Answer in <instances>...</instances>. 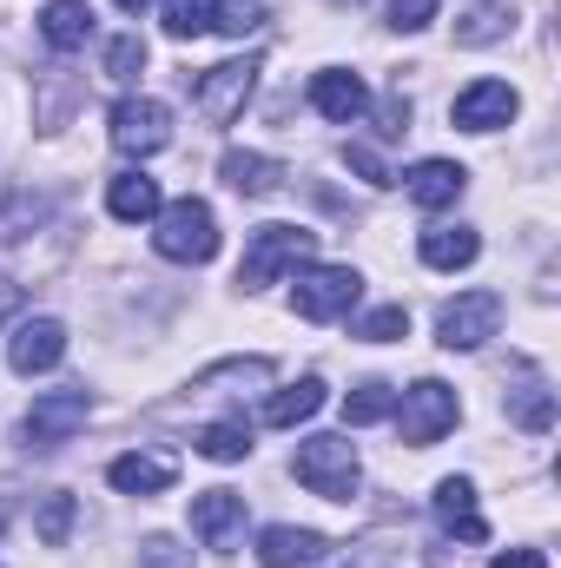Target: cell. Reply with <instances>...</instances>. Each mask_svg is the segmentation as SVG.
I'll return each mask as SVG.
<instances>
[{
	"instance_id": "cell-1",
	"label": "cell",
	"mask_w": 561,
	"mask_h": 568,
	"mask_svg": "<svg viewBox=\"0 0 561 568\" xmlns=\"http://www.w3.org/2000/svg\"><path fill=\"white\" fill-rule=\"evenodd\" d=\"M290 476L324 496V503H350L357 483H364V463H357V443L350 436H304L297 456H290Z\"/></svg>"
},
{
	"instance_id": "cell-2",
	"label": "cell",
	"mask_w": 561,
	"mask_h": 568,
	"mask_svg": "<svg viewBox=\"0 0 561 568\" xmlns=\"http://www.w3.org/2000/svg\"><path fill=\"white\" fill-rule=\"evenodd\" d=\"M152 225H159L152 232L159 258H172V265H212L218 258V219L205 199H172V205H159Z\"/></svg>"
},
{
	"instance_id": "cell-3",
	"label": "cell",
	"mask_w": 561,
	"mask_h": 568,
	"mask_svg": "<svg viewBox=\"0 0 561 568\" xmlns=\"http://www.w3.org/2000/svg\"><path fill=\"white\" fill-rule=\"evenodd\" d=\"M310 258H317V232H304V225H258L252 245H245L238 284H245V291H265V284H278L284 272L310 265Z\"/></svg>"
},
{
	"instance_id": "cell-4",
	"label": "cell",
	"mask_w": 561,
	"mask_h": 568,
	"mask_svg": "<svg viewBox=\"0 0 561 568\" xmlns=\"http://www.w3.org/2000/svg\"><path fill=\"white\" fill-rule=\"evenodd\" d=\"M364 297V278L350 265H297V284H290V311L310 317V324H330V317H350Z\"/></svg>"
},
{
	"instance_id": "cell-5",
	"label": "cell",
	"mask_w": 561,
	"mask_h": 568,
	"mask_svg": "<svg viewBox=\"0 0 561 568\" xmlns=\"http://www.w3.org/2000/svg\"><path fill=\"white\" fill-rule=\"evenodd\" d=\"M456 417H462V404H456V390H449L442 377H422V384H410V390L397 397V429H404L410 449L442 443V436L456 429Z\"/></svg>"
},
{
	"instance_id": "cell-6",
	"label": "cell",
	"mask_w": 561,
	"mask_h": 568,
	"mask_svg": "<svg viewBox=\"0 0 561 568\" xmlns=\"http://www.w3.org/2000/svg\"><path fill=\"white\" fill-rule=\"evenodd\" d=\"M93 417V397L86 390H40L33 397V410L20 417V443L27 449H60L67 436H80Z\"/></svg>"
},
{
	"instance_id": "cell-7",
	"label": "cell",
	"mask_w": 561,
	"mask_h": 568,
	"mask_svg": "<svg viewBox=\"0 0 561 568\" xmlns=\"http://www.w3.org/2000/svg\"><path fill=\"white\" fill-rule=\"evenodd\" d=\"M106 126H113V145H120L126 159H152V152L172 145V113H165V100H145V93H126V100L106 113Z\"/></svg>"
},
{
	"instance_id": "cell-8",
	"label": "cell",
	"mask_w": 561,
	"mask_h": 568,
	"mask_svg": "<svg viewBox=\"0 0 561 568\" xmlns=\"http://www.w3.org/2000/svg\"><path fill=\"white\" fill-rule=\"evenodd\" d=\"M496 324H502V291H462L456 304H442L436 344L442 351H476V344L496 337Z\"/></svg>"
},
{
	"instance_id": "cell-9",
	"label": "cell",
	"mask_w": 561,
	"mask_h": 568,
	"mask_svg": "<svg viewBox=\"0 0 561 568\" xmlns=\"http://www.w3.org/2000/svg\"><path fill=\"white\" fill-rule=\"evenodd\" d=\"M252 87H258V53H245V60H225V67H212V73H198V113L212 120V126H232L238 113H245V100H252Z\"/></svg>"
},
{
	"instance_id": "cell-10",
	"label": "cell",
	"mask_w": 561,
	"mask_h": 568,
	"mask_svg": "<svg viewBox=\"0 0 561 568\" xmlns=\"http://www.w3.org/2000/svg\"><path fill=\"white\" fill-rule=\"evenodd\" d=\"M516 113H522V93H516L509 80H476V87H462L456 106H449V120H456L462 133H496V126H509Z\"/></svg>"
},
{
	"instance_id": "cell-11",
	"label": "cell",
	"mask_w": 561,
	"mask_h": 568,
	"mask_svg": "<svg viewBox=\"0 0 561 568\" xmlns=\"http://www.w3.org/2000/svg\"><path fill=\"white\" fill-rule=\"evenodd\" d=\"M60 357H67V324H60V317H27V324L7 337V364H13L20 377L53 371Z\"/></svg>"
},
{
	"instance_id": "cell-12",
	"label": "cell",
	"mask_w": 561,
	"mask_h": 568,
	"mask_svg": "<svg viewBox=\"0 0 561 568\" xmlns=\"http://www.w3.org/2000/svg\"><path fill=\"white\" fill-rule=\"evenodd\" d=\"M192 536H198L205 549H232V542L245 536V496H238V489H205V496H192Z\"/></svg>"
},
{
	"instance_id": "cell-13",
	"label": "cell",
	"mask_w": 561,
	"mask_h": 568,
	"mask_svg": "<svg viewBox=\"0 0 561 568\" xmlns=\"http://www.w3.org/2000/svg\"><path fill=\"white\" fill-rule=\"evenodd\" d=\"M310 106H317L324 120L350 126V120H364V113H370V87H364L350 67H324V73L310 80Z\"/></svg>"
},
{
	"instance_id": "cell-14",
	"label": "cell",
	"mask_w": 561,
	"mask_h": 568,
	"mask_svg": "<svg viewBox=\"0 0 561 568\" xmlns=\"http://www.w3.org/2000/svg\"><path fill=\"white\" fill-rule=\"evenodd\" d=\"M429 509H436V523H442L449 536L489 542V523H482V509H476V483H469V476H442L436 496H429Z\"/></svg>"
},
{
	"instance_id": "cell-15",
	"label": "cell",
	"mask_w": 561,
	"mask_h": 568,
	"mask_svg": "<svg viewBox=\"0 0 561 568\" xmlns=\"http://www.w3.org/2000/svg\"><path fill=\"white\" fill-rule=\"evenodd\" d=\"M404 185H410V199H417L422 212H449V205L469 192V172H462L456 159H417V165L404 172Z\"/></svg>"
},
{
	"instance_id": "cell-16",
	"label": "cell",
	"mask_w": 561,
	"mask_h": 568,
	"mask_svg": "<svg viewBox=\"0 0 561 568\" xmlns=\"http://www.w3.org/2000/svg\"><path fill=\"white\" fill-rule=\"evenodd\" d=\"M172 476H178V463H172V456H152V449H126V456H113V469H106V483H113L120 496H159V489H172Z\"/></svg>"
},
{
	"instance_id": "cell-17",
	"label": "cell",
	"mask_w": 561,
	"mask_h": 568,
	"mask_svg": "<svg viewBox=\"0 0 561 568\" xmlns=\"http://www.w3.org/2000/svg\"><path fill=\"white\" fill-rule=\"evenodd\" d=\"M417 252H422L429 272H462V265L482 258V232L476 225H429L417 239Z\"/></svg>"
},
{
	"instance_id": "cell-18",
	"label": "cell",
	"mask_w": 561,
	"mask_h": 568,
	"mask_svg": "<svg viewBox=\"0 0 561 568\" xmlns=\"http://www.w3.org/2000/svg\"><path fill=\"white\" fill-rule=\"evenodd\" d=\"M324 536L317 529H290V523H272L265 536H258V562L265 568H310V562H324Z\"/></svg>"
},
{
	"instance_id": "cell-19",
	"label": "cell",
	"mask_w": 561,
	"mask_h": 568,
	"mask_svg": "<svg viewBox=\"0 0 561 568\" xmlns=\"http://www.w3.org/2000/svg\"><path fill=\"white\" fill-rule=\"evenodd\" d=\"M159 205H165V199H159V179L140 172V165L120 172V179L106 185V212H113L120 225H145V219H159Z\"/></svg>"
},
{
	"instance_id": "cell-20",
	"label": "cell",
	"mask_w": 561,
	"mask_h": 568,
	"mask_svg": "<svg viewBox=\"0 0 561 568\" xmlns=\"http://www.w3.org/2000/svg\"><path fill=\"white\" fill-rule=\"evenodd\" d=\"M86 33H93V7H86V0H47V13H40V40H47L53 53H80Z\"/></svg>"
},
{
	"instance_id": "cell-21",
	"label": "cell",
	"mask_w": 561,
	"mask_h": 568,
	"mask_svg": "<svg viewBox=\"0 0 561 568\" xmlns=\"http://www.w3.org/2000/svg\"><path fill=\"white\" fill-rule=\"evenodd\" d=\"M225 185L238 192V199H272L284 185V165L278 159H265V152H225Z\"/></svg>"
},
{
	"instance_id": "cell-22",
	"label": "cell",
	"mask_w": 561,
	"mask_h": 568,
	"mask_svg": "<svg viewBox=\"0 0 561 568\" xmlns=\"http://www.w3.org/2000/svg\"><path fill=\"white\" fill-rule=\"evenodd\" d=\"M516 33V7L509 0H476L469 13H456V47H496Z\"/></svg>"
},
{
	"instance_id": "cell-23",
	"label": "cell",
	"mask_w": 561,
	"mask_h": 568,
	"mask_svg": "<svg viewBox=\"0 0 561 568\" xmlns=\"http://www.w3.org/2000/svg\"><path fill=\"white\" fill-rule=\"evenodd\" d=\"M324 410V377H297L290 390H278L272 404H265V424L272 429H297V424H310Z\"/></svg>"
},
{
	"instance_id": "cell-24",
	"label": "cell",
	"mask_w": 561,
	"mask_h": 568,
	"mask_svg": "<svg viewBox=\"0 0 561 568\" xmlns=\"http://www.w3.org/2000/svg\"><path fill=\"white\" fill-rule=\"evenodd\" d=\"M192 449H198L205 463H245V456H252V424H245V417L205 424L198 436H192Z\"/></svg>"
},
{
	"instance_id": "cell-25",
	"label": "cell",
	"mask_w": 561,
	"mask_h": 568,
	"mask_svg": "<svg viewBox=\"0 0 561 568\" xmlns=\"http://www.w3.org/2000/svg\"><path fill=\"white\" fill-rule=\"evenodd\" d=\"M390 410H397V390H390V384H377V377H370V384H357V390L344 397V424H350V429L384 424Z\"/></svg>"
},
{
	"instance_id": "cell-26",
	"label": "cell",
	"mask_w": 561,
	"mask_h": 568,
	"mask_svg": "<svg viewBox=\"0 0 561 568\" xmlns=\"http://www.w3.org/2000/svg\"><path fill=\"white\" fill-rule=\"evenodd\" d=\"M212 7L218 0H159V20L172 40H198V33H212Z\"/></svg>"
},
{
	"instance_id": "cell-27",
	"label": "cell",
	"mask_w": 561,
	"mask_h": 568,
	"mask_svg": "<svg viewBox=\"0 0 561 568\" xmlns=\"http://www.w3.org/2000/svg\"><path fill=\"white\" fill-rule=\"evenodd\" d=\"M73 523H80V503H73V496H47V509L33 516V536H40L47 549H67Z\"/></svg>"
},
{
	"instance_id": "cell-28",
	"label": "cell",
	"mask_w": 561,
	"mask_h": 568,
	"mask_svg": "<svg viewBox=\"0 0 561 568\" xmlns=\"http://www.w3.org/2000/svg\"><path fill=\"white\" fill-rule=\"evenodd\" d=\"M357 337L364 344H397V337H410V311L404 304H377V311L357 317Z\"/></svg>"
},
{
	"instance_id": "cell-29",
	"label": "cell",
	"mask_w": 561,
	"mask_h": 568,
	"mask_svg": "<svg viewBox=\"0 0 561 568\" xmlns=\"http://www.w3.org/2000/svg\"><path fill=\"white\" fill-rule=\"evenodd\" d=\"M212 27H218L225 40H245V33L265 27V0H218V7H212Z\"/></svg>"
},
{
	"instance_id": "cell-30",
	"label": "cell",
	"mask_w": 561,
	"mask_h": 568,
	"mask_svg": "<svg viewBox=\"0 0 561 568\" xmlns=\"http://www.w3.org/2000/svg\"><path fill=\"white\" fill-rule=\"evenodd\" d=\"M140 73H145V40L140 33H120L106 47V80H140Z\"/></svg>"
},
{
	"instance_id": "cell-31",
	"label": "cell",
	"mask_w": 561,
	"mask_h": 568,
	"mask_svg": "<svg viewBox=\"0 0 561 568\" xmlns=\"http://www.w3.org/2000/svg\"><path fill=\"white\" fill-rule=\"evenodd\" d=\"M140 568H192V549H178L172 536H145L140 542Z\"/></svg>"
},
{
	"instance_id": "cell-32",
	"label": "cell",
	"mask_w": 561,
	"mask_h": 568,
	"mask_svg": "<svg viewBox=\"0 0 561 568\" xmlns=\"http://www.w3.org/2000/svg\"><path fill=\"white\" fill-rule=\"evenodd\" d=\"M384 13H390V27H397V33H422V27L436 20V0H390Z\"/></svg>"
},
{
	"instance_id": "cell-33",
	"label": "cell",
	"mask_w": 561,
	"mask_h": 568,
	"mask_svg": "<svg viewBox=\"0 0 561 568\" xmlns=\"http://www.w3.org/2000/svg\"><path fill=\"white\" fill-rule=\"evenodd\" d=\"M344 165H350V172H364V185H397V172H390L370 145H344Z\"/></svg>"
},
{
	"instance_id": "cell-34",
	"label": "cell",
	"mask_w": 561,
	"mask_h": 568,
	"mask_svg": "<svg viewBox=\"0 0 561 568\" xmlns=\"http://www.w3.org/2000/svg\"><path fill=\"white\" fill-rule=\"evenodd\" d=\"M489 568H549V562H542V549H509V556H496Z\"/></svg>"
},
{
	"instance_id": "cell-35",
	"label": "cell",
	"mask_w": 561,
	"mask_h": 568,
	"mask_svg": "<svg viewBox=\"0 0 561 568\" xmlns=\"http://www.w3.org/2000/svg\"><path fill=\"white\" fill-rule=\"evenodd\" d=\"M13 304H20V284H13V278H7V272H0V317H7Z\"/></svg>"
},
{
	"instance_id": "cell-36",
	"label": "cell",
	"mask_w": 561,
	"mask_h": 568,
	"mask_svg": "<svg viewBox=\"0 0 561 568\" xmlns=\"http://www.w3.org/2000/svg\"><path fill=\"white\" fill-rule=\"evenodd\" d=\"M113 7H126V13H145V7H152V0H113Z\"/></svg>"
},
{
	"instance_id": "cell-37",
	"label": "cell",
	"mask_w": 561,
	"mask_h": 568,
	"mask_svg": "<svg viewBox=\"0 0 561 568\" xmlns=\"http://www.w3.org/2000/svg\"><path fill=\"white\" fill-rule=\"evenodd\" d=\"M0 523H7V516H0Z\"/></svg>"
}]
</instances>
